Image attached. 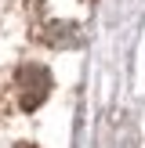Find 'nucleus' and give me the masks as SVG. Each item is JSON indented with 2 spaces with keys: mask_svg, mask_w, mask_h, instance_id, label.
<instances>
[{
  "mask_svg": "<svg viewBox=\"0 0 145 148\" xmlns=\"http://www.w3.org/2000/svg\"><path fill=\"white\" fill-rule=\"evenodd\" d=\"M14 87H18L22 108H36L44 98H47V90H51V72L44 69V65H22Z\"/></svg>",
  "mask_w": 145,
  "mask_h": 148,
  "instance_id": "nucleus-1",
  "label": "nucleus"
},
{
  "mask_svg": "<svg viewBox=\"0 0 145 148\" xmlns=\"http://www.w3.org/2000/svg\"><path fill=\"white\" fill-rule=\"evenodd\" d=\"M44 36H47V43H55V47L80 43V29H76V25H69V22H51V25L44 29Z\"/></svg>",
  "mask_w": 145,
  "mask_h": 148,
  "instance_id": "nucleus-2",
  "label": "nucleus"
}]
</instances>
